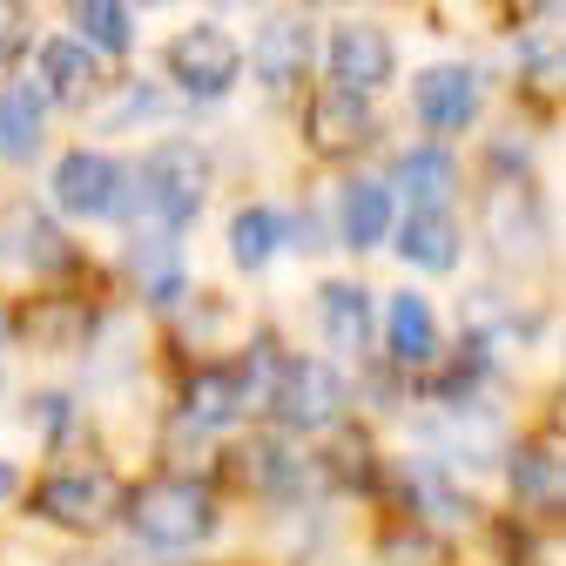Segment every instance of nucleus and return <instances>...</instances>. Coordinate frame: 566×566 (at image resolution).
I'll list each match as a JSON object with an SVG mask.
<instances>
[{"mask_svg": "<svg viewBox=\"0 0 566 566\" xmlns=\"http://www.w3.org/2000/svg\"><path fill=\"white\" fill-rule=\"evenodd\" d=\"M209 189H217V169H209V156L196 149V142L169 135V142H156V149L128 169L122 217H142V230L176 237V230H189V223L202 217Z\"/></svg>", "mask_w": 566, "mask_h": 566, "instance_id": "1", "label": "nucleus"}, {"mask_svg": "<svg viewBox=\"0 0 566 566\" xmlns=\"http://www.w3.org/2000/svg\"><path fill=\"white\" fill-rule=\"evenodd\" d=\"M122 526L149 553H189L217 533V492L202 479H149L122 500Z\"/></svg>", "mask_w": 566, "mask_h": 566, "instance_id": "2", "label": "nucleus"}, {"mask_svg": "<svg viewBox=\"0 0 566 566\" xmlns=\"http://www.w3.org/2000/svg\"><path fill=\"white\" fill-rule=\"evenodd\" d=\"M479 237H485L492 256L513 263V270L546 263L553 223H546V196L533 189V169H526V176H492V189H485V202H479Z\"/></svg>", "mask_w": 566, "mask_h": 566, "instance_id": "3", "label": "nucleus"}, {"mask_svg": "<svg viewBox=\"0 0 566 566\" xmlns=\"http://www.w3.org/2000/svg\"><path fill=\"white\" fill-rule=\"evenodd\" d=\"M169 82L189 95V102H230L237 82H243V48L223 21H196L169 41Z\"/></svg>", "mask_w": 566, "mask_h": 566, "instance_id": "4", "label": "nucleus"}, {"mask_svg": "<svg viewBox=\"0 0 566 566\" xmlns=\"http://www.w3.org/2000/svg\"><path fill=\"white\" fill-rule=\"evenodd\" d=\"M350 405V385L324 358H283V378L270 391V418L283 432H337Z\"/></svg>", "mask_w": 566, "mask_h": 566, "instance_id": "5", "label": "nucleus"}, {"mask_svg": "<svg viewBox=\"0 0 566 566\" xmlns=\"http://www.w3.org/2000/svg\"><path fill=\"white\" fill-rule=\"evenodd\" d=\"M48 196H54L61 217H75V223H115L122 196H128V169L108 149H67L48 176Z\"/></svg>", "mask_w": 566, "mask_h": 566, "instance_id": "6", "label": "nucleus"}, {"mask_svg": "<svg viewBox=\"0 0 566 566\" xmlns=\"http://www.w3.org/2000/svg\"><path fill=\"white\" fill-rule=\"evenodd\" d=\"M34 513L61 533H102L115 513H122V492L102 465H54L41 485H34Z\"/></svg>", "mask_w": 566, "mask_h": 566, "instance_id": "7", "label": "nucleus"}, {"mask_svg": "<svg viewBox=\"0 0 566 566\" xmlns=\"http://www.w3.org/2000/svg\"><path fill=\"white\" fill-rule=\"evenodd\" d=\"M250 67L270 95H297L317 67V21L311 14H263V28L250 41Z\"/></svg>", "mask_w": 566, "mask_h": 566, "instance_id": "8", "label": "nucleus"}, {"mask_svg": "<svg viewBox=\"0 0 566 566\" xmlns=\"http://www.w3.org/2000/svg\"><path fill=\"white\" fill-rule=\"evenodd\" d=\"M324 67H331V88L371 95V102H378V88L391 82V67H398V48H391V34L371 28V21H337V28L324 34Z\"/></svg>", "mask_w": 566, "mask_h": 566, "instance_id": "9", "label": "nucleus"}, {"mask_svg": "<svg viewBox=\"0 0 566 566\" xmlns=\"http://www.w3.org/2000/svg\"><path fill=\"white\" fill-rule=\"evenodd\" d=\"M479 102H485L479 67H465V61H432V67H424V75L411 82V108H418V122H424V128H439V135L472 128V122H479Z\"/></svg>", "mask_w": 566, "mask_h": 566, "instance_id": "10", "label": "nucleus"}, {"mask_svg": "<svg viewBox=\"0 0 566 566\" xmlns=\"http://www.w3.org/2000/svg\"><path fill=\"white\" fill-rule=\"evenodd\" d=\"M378 128V102L371 95H344V88H324L311 95L304 108V142H311V156H350V149H365Z\"/></svg>", "mask_w": 566, "mask_h": 566, "instance_id": "11", "label": "nucleus"}, {"mask_svg": "<svg viewBox=\"0 0 566 566\" xmlns=\"http://www.w3.org/2000/svg\"><path fill=\"white\" fill-rule=\"evenodd\" d=\"M34 88H41V102H61V108H88L95 95H102V61L75 41V34H48V41H34Z\"/></svg>", "mask_w": 566, "mask_h": 566, "instance_id": "12", "label": "nucleus"}, {"mask_svg": "<svg viewBox=\"0 0 566 566\" xmlns=\"http://www.w3.org/2000/svg\"><path fill=\"white\" fill-rule=\"evenodd\" d=\"M317 331L331 337V350L344 358H365L371 337H378V311H371V291L350 276H324L317 283Z\"/></svg>", "mask_w": 566, "mask_h": 566, "instance_id": "13", "label": "nucleus"}, {"mask_svg": "<svg viewBox=\"0 0 566 566\" xmlns=\"http://www.w3.org/2000/svg\"><path fill=\"white\" fill-rule=\"evenodd\" d=\"M391 230H398V202H391L385 176H371V169L344 176V189H337V237L350 250H378V243H391Z\"/></svg>", "mask_w": 566, "mask_h": 566, "instance_id": "14", "label": "nucleus"}, {"mask_svg": "<svg viewBox=\"0 0 566 566\" xmlns=\"http://www.w3.org/2000/svg\"><path fill=\"white\" fill-rule=\"evenodd\" d=\"M391 243H398V263H411L424 276H452L459 256H465V230H459L452 209H411L391 230Z\"/></svg>", "mask_w": 566, "mask_h": 566, "instance_id": "15", "label": "nucleus"}, {"mask_svg": "<svg viewBox=\"0 0 566 566\" xmlns=\"http://www.w3.org/2000/svg\"><path fill=\"white\" fill-rule=\"evenodd\" d=\"M385 189H391V202H405V209H452V196H459V163H452V149L418 142V149H405V156L391 163Z\"/></svg>", "mask_w": 566, "mask_h": 566, "instance_id": "16", "label": "nucleus"}, {"mask_svg": "<svg viewBox=\"0 0 566 566\" xmlns=\"http://www.w3.org/2000/svg\"><path fill=\"white\" fill-rule=\"evenodd\" d=\"M128 276H135V297L149 304V311H169V304L182 297V250H176V237L135 230V243H128Z\"/></svg>", "mask_w": 566, "mask_h": 566, "instance_id": "17", "label": "nucleus"}, {"mask_svg": "<svg viewBox=\"0 0 566 566\" xmlns=\"http://www.w3.org/2000/svg\"><path fill=\"white\" fill-rule=\"evenodd\" d=\"M182 424H196V432H223V424L243 418V391H237V371L230 365H196L182 378V405H176Z\"/></svg>", "mask_w": 566, "mask_h": 566, "instance_id": "18", "label": "nucleus"}, {"mask_svg": "<svg viewBox=\"0 0 566 566\" xmlns=\"http://www.w3.org/2000/svg\"><path fill=\"white\" fill-rule=\"evenodd\" d=\"M243 465H250V485L270 492V500H297V492H311V479H317V465H311L291 439H283V432L250 439V446H243Z\"/></svg>", "mask_w": 566, "mask_h": 566, "instance_id": "19", "label": "nucleus"}, {"mask_svg": "<svg viewBox=\"0 0 566 566\" xmlns=\"http://www.w3.org/2000/svg\"><path fill=\"white\" fill-rule=\"evenodd\" d=\"M405 479V500H411V513L424 520V526H465L472 520V500L452 485V472L439 465V459H411V465H398Z\"/></svg>", "mask_w": 566, "mask_h": 566, "instance_id": "20", "label": "nucleus"}, {"mask_svg": "<svg viewBox=\"0 0 566 566\" xmlns=\"http://www.w3.org/2000/svg\"><path fill=\"white\" fill-rule=\"evenodd\" d=\"M385 331H391V358H398V371L439 365V317H432V304H424L418 291H398V297H391Z\"/></svg>", "mask_w": 566, "mask_h": 566, "instance_id": "21", "label": "nucleus"}, {"mask_svg": "<svg viewBox=\"0 0 566 566\" xmlns=\"http://www.w3.org/2000/svg\"><path fill=\"white\" fill-rule=\"evenodd\" d=\"M48 135V102L34 82H8L0 88V163H34Z\"/></svg>", "mask_w": 566, "mask_h": 566, "instance_id": "22", "label": "nucleus"}, {"mask_svg": "<svg viewBox=\"0 0 566 566\" xmlns=\"http://www.w3.org/2000/svg\"><path fill=\"white\" fill-rule=\"evenodd\" d=\"M283 243H291V217H283L276 202L237 209V223H230V256H237V270H270V263L283 256Z\"/></svg>", "mask_w": 566, "mask_h": 566, "instance_id": "23", "label": "nucleus"}, {"mask_svg": "<svg viewBox=\"0 0 566 566\" xmlns=\"http://www.w3.org/2000/svg\"><path fill=\"white\" fill-rule=\"evenodd\" d=\"M135 371H142V324L135 317H102L95 324V344H88V378L102 391H115Z\"/></svg>", "mask_w": 566, "mask_h": 566, "instance_id": "24", "label": "nucleus"}, {"mask_svg": "<svg viewBox=\"0 0 566 566\" xmlns=\"http://www.w3.org/2000/svg\"><path fill=\"white\" fill-rule=\"evenodd\" d=\"M67 21H75V41L95 61H122L135 48V8H122V0H82Z\"/></svg>", "mask_w": 566, "mask_h": 566, "instance_id": "25", "label": "nucleus"}, {"mask_svg": "<svg viewBox=\"0 0 566 566\" xmlns=\"http://www.w3.org/2000/svg\"><path fill=\"white\" fill-rule=\"evenodd\" d=\"M506 472H513V492H520V506L559 513V446H553V439L513 446V452H506Z\"/></svg>", "mask_w": 566, "mask_h": 566, "instance_id": "26", "label": "nucleus"}, {"mask_svg": "<svg viewBox=\"0 0 566 566\" xmlns=\"http://www.w3.org/2000/svg\"><path fill=\"white\" fill-rule=\"evenodd\" d=\"M14 243H21V256H28L34 270H67V263H75V243H67V237L41 217V209H28V217L14 223Z\"/></svg>", "mask_w": 566, "mask_h": 566, "instance_id": "27", "label": "nucleus"}, {"mask_svg": "<svg viewBox=\"0 0 566 566\" xmlns=\"http://www.w3.org/2000/svg\"><path fill=\"white\" fill-rule=\"evenodd\" d=\"M28 424L48 446H67V439H75V398H67V391H34L28 398Z\"/></svg>", "mask_w": 566, "mask_h": 566, "instance_id": "28", "label": "nucleus"}, {"mask_svg": "<svg viewBox=\"0 0 566 566\" xmlns=\"http://www.w3.org/2000/svg\"><path fill=\"white\" fill-rule=\"evenodd\" d=\"M149 115H163V95H156L149 82H135V88H128V102L108 115V128H135V122H149Z\"/></svg>", "mask_w": 566, "mask_h": 566, "instance_id": "29", "label": "nucleus"}, {"mask_svg": "<svg viewBox=\"0 0 566 566\" xmlns=\"http://www.w3.org/2000/svg\"><path fill=\"white\" fill-rule=\"evenodd\" d=\"M34 41V14L28 8H0V61H14Z\"/></svg>", "mask_w": 566, "mask_h": 566, "instance_id": "30", "label": "nucleus"}, {"mask_svg": "<svg viewBox=\"0 0 566 566\" xmlns=\"http://www.w3.org/2000/svg\"><path fill=\"white\" fill-rule=\"evenodd\" d=\"M14 492H21V465L0 459V500H14Z\"/></svg>", "mask_w": 566, "mask_h": 566, "instance_id": "31", "label": "nucleus"}]
</instances>
